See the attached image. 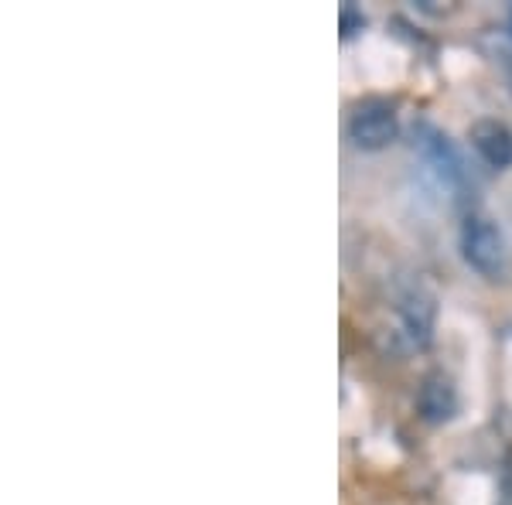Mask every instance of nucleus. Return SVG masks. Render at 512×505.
<instances>
[{
    "mask_svg": "<svg viewBox=\"0 0 512 505\" xmlns=\"http://www.w3.org/2000/svg\"><path fill=\"white\" fill-rule=\"evenodd\" d=\"M362 24H366V18H362V11H355L352 4L342 7V35L349 38L355 35V31H362Z\"/></svg>",
    "mask_w": 512,
    "mask_h": 505,
    "instance_id": "nucleus-6",
    "label": "nucleus"
},
{
    "mask_svg": "<svg viewBox=\"0 0 512 505\" xmlns=\"http://www.w3.org/2000/svg\"><path fill=\"white\" fill-rule=\"evenodd\" d=\"M461 256L472 270L485 273V277H499L502 267H506V239L489 219L472 215L461 226Z\"/></svg>",
    "mask_w": 512,
    "mask_h": 505,
    "instance_id": "nucleus-1",
    "label": "nucleus"
},
{
    "mask_svg": "<svg viewBox=\"0 0 512 505\" xmlns=\"http://www.w3.org/2000/svg\"><path fill=\"white\" fill-rule=\"evenodd\" d=\"M417 407H420V417H424L427 424H448L454 413H458V389H454L451 376H444V372H431V376L420 383Z\"/></svg>",
    "mask_w": 512,
    "mask_h": 505,
    "instance_id": "nucleus-4",
    "label": "nucleus"
},
{
    "mask_svg": "<svg viewBox=\"0 0 512 505\" xmlns=\"http://www.w3.org/2000/svg\"><path fill=\"white\" fill-rule=\"evenodd\" d=\"M472 144L492 168H506V164H512V130L502 127V123H495V120L478 123L472 130Z\"/></svg>",
    "mask_w": 512,
    "mask_h": 505,
    "instance_id": "nucleus-5",
    "label": "nucleus"
},
{
    "mask_svg": "<svg viewBox=\"0 0 512 505\" xmlns=\"http://www.w3.org/2000/svg\"><path fill=\"white\" fill-rule=\"evenodd\" d=\"M396 113L386 99H362L349 117V137L362 151H379L396 140Z\"/></svg>",
    "mask_w": 512,
    "mask_h": 505,
    "instance_id": "nucleus-2",
    "label": "nucleus"
},
{
    "mask_svg": "<svg viewBox=\"0 0 512 505\" xmlns=\"http://www.w3.org/2000/svg\"><path fill=\"white\" fill-rule=\"evenodd\" d=\"M434 318H437V304L434 297L424 291V287H414V291L403 294L400 301V325L403 335L410 338V345L424 349L434 338Z\"/></svg>",
    "mask_w": 512,
    "mask_h": 505,
    "instance_id": "nucleus-3",
    "label": "nucleus"
}]
</instances>
